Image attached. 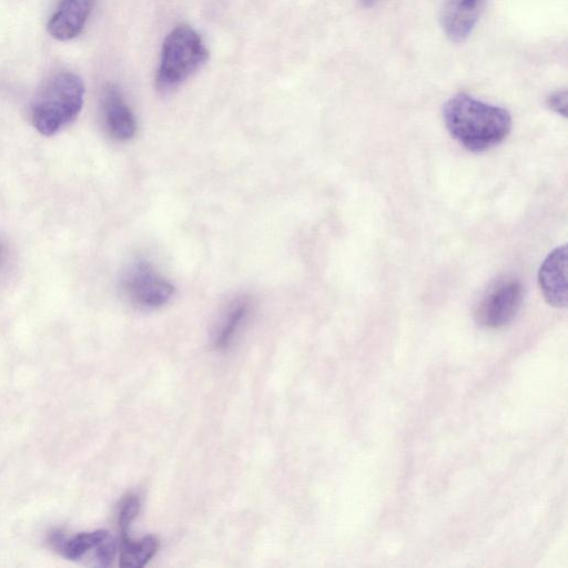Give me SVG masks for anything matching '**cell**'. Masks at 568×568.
<instances>
[{
    "label": "cell",
    "instance_id": "cell-1",
    "mask_svg": "<svg viewBox=\"0 0 568 568\" xmlns=\"http://www.w3.org/2000/svg\"><path fill=\"white\" fill-rule=\"evenodd\" d=\"M450 135L471 152L486 151L505 140L511 128L509 112L467 93H457L443 106Z\"/></svg>",
    "mask_w": 568,
    "mask_h": 568
},
{
    "label": "cell",
    "instance_id": "cell-2",
    "mask_svg": "<svg viewBox=\"0 0 568 568\" xmlns=\"http://www.w3.org/2000/svg\"><path fill=\"white\" fill-rule=\"evenodd\" d=\"M83 100L82 79L70 71L55 72L42 82L32 99V125L42 135H54L78 118Z\"/></svg>",
    "mask_w": 568,
    "mask_h": 568
},
{
    "label": "cell",
    "instance_id": "cell-3",
    "mask_svg": "<svg viewBox=\"0 0 568 568\" xmlns=\"http://www.w3.org/2000/svg\"><path fill=\"white\" fill-rule=\"evenodd\" d=\"M209 52L199 33L180 24L164 39L156 73V88L169 92L179 87L207 60Z\"/></svg>",
    "mask_w": 568,
    "mask_h": 568
},
{
    "label": "cell",
    "instance_id": "cell-4",
    "mask_svg": "<svg viewBox=\"0 0 568 568\" xmlns=\"http://www.w3.org/2000/svg\"><path fill=\"white\" fill-rule=\"evenodd\" d=\"M521 302V283L514 277L498 278L481 296L475 311V318L484 327H501L515 317Z\"/></svg>",
    "mask_w": 568,
    "mask_h": 568
},
{
    "label": "cell",
    "instance_id": "cell-5",
    "mask_svg": "<svg viewBox=\"0 0 568 568\" xmlns=\"http://www.w3.org/2000/svg\"><path fill=\"white\" fill-rule=\"evenodd\" d=\"M52 547L69 560L80 561L92 556L98 565L109 566L116 552V545L106 530L79 532L71 537L54 531L49 538Z\"/></svg>",
    "mask_w": 568,
    "mask_h": 568
},
{
    "label": "cell",
    "instance_id": "cell-6",
    "mask_svg": "<svg viewBox=\"0 0 568 568\" xmlns=\"http://www.w3.org/2000/svg\"><path fill=\"white\" fill-rule=\"evenodd\" d=\"M123 290L129 298L144 307L164 305L173 295V285L145 262L133 264L123 278Z\"/></svg>",
    "mask_w": 568,
    "mask_h": 568
},
{
    "label": "cell",
    "instance_id": "cell-7",
    "mask_svg": "<svg viewBox=\"0 0 568 568\" xmlns=\"http://www.w3.org/2000/svg\"><path fill=\"white\" fill-rule=\"evenodd\" d=\"M487 0H447L439 14L440 28L454 43L466 41L473 33Z\"/></svg>",
    "mask_w": 568,
    "mask_h": 568
},
{
    "label": "cell",
    "instance_id": "cell-8",
    "mask_svg": "<svg viewBox=\"0 0 568 568\" xmlns=\"http://www.w3.org/2000/svg\"><path fill=\"white\" fill-rule=\"evenodd\" d=\"M567 247L555 248L544 261L538 281L541 293L548 304L565 307L567 304Z\"/></svg>",
    "mask_w": 568,
    "mask_h": 568
},
{
    "label": "cell",
    "instance_id": "cell-9",
    "mask_svg": "<svg viewBox=\"0 0 568 568\" xmlns=\"http://www.w3.org/2000/svg\"><path fill=\"white\" fill-rule=\"evenodd\" d=\"M94 0H61L48 21V32L60 41L78 37L83 30Z\"/></svg>",
    "mask_w": 568,
    "mask_h": 568
},
{
    "label": "cell",
    "instance_id": "cell-10",
    "mask_svg": "<svg viewBox=\"0 0 568 568\" xmlns=\"http://www.w3.org/2000/svg\"><path fill=\"white\" fill-rule=\"evenodd\" d=\"M102 114L106 131L118 141H126L136 131L135 118L116 85L105 88L102 98Z\"/></svg>",
    "mask_w": 568,
    "mask_h": 568
},
{
    "label": "cell",
    "instance_id": "cell-11",
    "mask_svg": "<svg viewBox=\"0 0 568 568\" xmlns=\"http://www.w3.org/2000/svg\"><path fill=\"white\" fill-rule=\"evenodd\" d=\"M159 546L153 536L132 539L129 534H122L119 565L124 568L143 567L156 554Z\"/></svg>",
    "mask_w": 568,
    "mask_h": 568
},
{
    "label": "cell",
    "instance_id": "cell-12",
    "mask_svg": "<svg viewBox=\"0 0 568 568\" xmlns=\"http://www.w3.org/2000/svg\"><path fill=\"white\" fill-rule=\"evenodd\" d=\"M248 311L250 304L247 301H240L230 308L215 335L214 343L217 348H226L232 343L246 320Z\"/></svg>",
    "mask_w": 568,
    "mask_h": 568
},
{
    "label": "cell",
    "instance_id": "cell-13",
    "mask_svg": "<svg viewBox=\"0 0 568 568\" xmlns=\"http://www.w3.org/2000/svg\"><path fill=\"white\" fill-rule=\"evenodd\" d=\"M140 509V500L135 495L126 496L120 506L119 525L122 534H128L129 527Z\"/></svg>",
    "mask_w": 568,
    "mask_h": 568
},
{
    "label": "cell",
    "instance_id": "cell-14",
    "mask_svg": "<svg viewBox=\"0 0 568 568\" xmlns=\"http://www.w3.org/2000/svg\"><path fill=\"white\" fill-rule=\"evenodd\" d=\"M547 106L554 112L566 116L567 114V91L560 90L552 92L546 100Z\"/></svg>",
    "mask_w": 568,
    "mask_h": 568
},
{
    "label": "cell",
    "instance_id": "cell-15",
    "mask_svg": "<svg viewBox=\"0 0 568 568\" xmlns=\"http://www.w3.org/2000/svg\"><path fill=\"white\" fill-rule=\"evenodd\" d=\"M359 1L365 7H372V6H375L377 2H379L381 0H359Z\"/></svg>",
    "mask_w": 568,
    "mask_h": 568
}]
</instances>
